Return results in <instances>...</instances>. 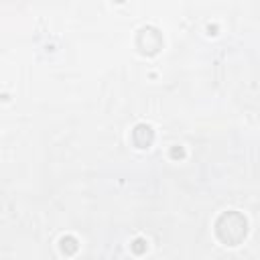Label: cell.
Here are the masks:
<instances>
[{
    "instance_id": "obj_1",
    "label": "cell",
    "mask_w": 260,
    "mask_h": 260,
    "mask_svg": "<svg viewBox=\"0 0 260 260\" xmlns=\"http://www.w3.org/2000/svg\"><path fill=\"white\" fill-rule=\"evenodd\" d=\"M215 232H217V238L223 244L236 246V244H240L246 238V232H248L246 217L242 213H238V211H228V213H223L217 219Z\"/></svg>"
},
{
    "instance_id": "obj_3",
    "label": "cell",
    "mask_w": 260,
    "mask_h": 260,
    "mask_svg": "<svg viewBox=\"0 0 260 260\" xmlns=\"http://www.w3.org/2000/svg\"><path fill=\"white\" fill-rule=\"evenodd\" d=\"M152 138H154L152 128L146 126V124H138V126L132 130V140H134V144H136L138 148H148V146L152 144Z\"/></svg>"
},
{
    "instance_id": "obj_2",
    "label": "cell",
    "mask_w": 260,
    "mask_h": 260,
    "mask_svg": "<svg viewBox=\"0 0 260 260\" xmlns=\"http://www.w3.org/2000/svg\"><path fill=\"white\" fill-rule=\"evenodd\" d=\"M136 47H138V51H140L142 55H156V53L160 51V47H162V39H160V35H158L156 28L146 26V28H142V30L138 32V37H136Z\"/></svg>"
}]
</instances>
